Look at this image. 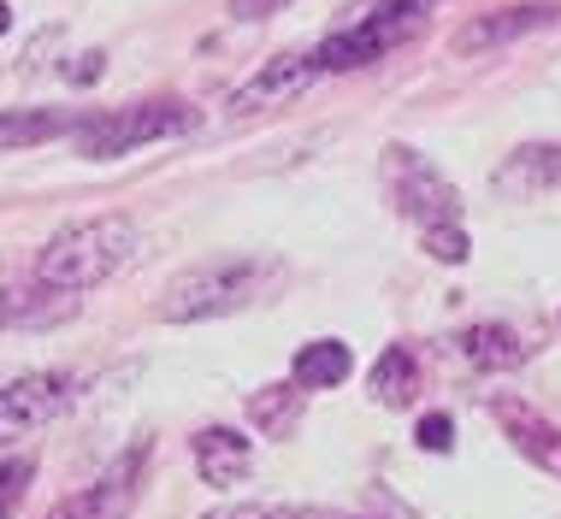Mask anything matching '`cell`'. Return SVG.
<instances>
[{"instance_id": "obj_1", "label": "cell", "mask_w": 561, "mask_h": 519, "mask_svg": "<svg viewBox=\"0 0 561 519\" xmlns=\"http://www.w3.org/2000/svg\"><path fill=\"white\" fill-rule=\"evenodd\" d=\"M136 242H142V231H136L130 212H95V219H71V224H59V231L42 242L30 278L83 296V289L107 284L113 272L125 266V260L136 254Z\"/></svg>"}, {"instance_id": "obj_2", "label": "cell", "mask_w": 561, "mask_h": 519, "mask_svg": "<svg viewBox=\"0 0 561 519\" xmlns=\"http://www.w3.org/2000/svg\"><path fill=\"white\" fill-rule=\"evenodd\" d=\"M284 278L278 260H261V254H219V260H202V266L178 272L160 296V319L165 325H202V319H225V313H242L266 296L272 284Z\"/></svg>"}, {"instance_id": "obj_3", "label": "cell", "mask_w": 561, "mask_h": 519, "mask_svg": "<svg viewBox=\"0 0 561 519\" xmlns=\"http://www.w3.org/2000/svg\"><path fill=\"white\" fill-rule=\"evenodd\" d=\"M437 0H360L355 12L343 19V30H331V36L313 48V71H360L373 66V59H385L390 48H402L408 36H414L420 24L432 19Z\"/></svg>"}, {"instance_id": "obj_4", "label": "cell", "mask_w": 561, "mask_h": 519, "mask_svg": "<svg viewBox=\"0 0 561 519\" xmlns=\"http://www.w3.org/2000/svg\"><path fill=\"white\" fill-rule=\"evenodd\" d=\"M184 130H195V106H184V101H130V106H113V113L83 118L78 154L83 160H118V154H136V148L184 136Z\"/></svg>"}, {"instance_id": "obj_5", "label": "cell", "mask_w": 561, "mask_h": 519, "mask_svg": "<svg viewBox=\"0 0 561 519\" xmlns=\"http://www.w3.org/2000/svg\"><path fill=\"white\" fill-rule=\"evenodd\" d=\"M385 172H390V195H397V207L420 224V231L461 224V195H455V183L437 172L426 154H414V148L397 142V148L385 154Z\"/></svg>"}, {"instance_id": "obj_6", "label": "cell", "mask_w": 561, "mask_h": 519, "mask_svg": "<svg viewBox=\"0 0 561 519\" xmlns=\"http://www.w3.org/2000/svg\"><path fill=\"white\" fill-rule=\"evenodd\" d=\"M71 395H78V390H71V372H30V378H12V384L0 390V442L54 425V419L71 407Z\"/></svg>"}, {"instance_id": "obj_7", "label": "cell", "mask_w": 561, "mask_h": 519, "mask_svg": "<svg viewBox=\"0 0 561 519\" xmlns=\"http://www.w3.org/2000/svg\"><path fill=\"white\" fill-rule=\"evenodd\" d=\"M142 466H148V442H136V449L118 454V461L101 472L89 491L59 501L48 519H125L130 501H136V491H142Z\"/></svg>"}, {"instance_id": "obj_8", "label": "cell", "mask_w": 561, "mask_h": 519, "mask_svg": "<svg viewBox=\"0 0 561 519\" xmlns=\"http://www.w3.org/2000/svg\"><path fill=\"white\" fill-rule=\"evenodd\" d=\"M556 19H561V0H526V7H496V12H479L473 24H461V30H455V42H449V48L461 54V59H473V54L508 48V42L533 36V30L556 24Z\"/></svg>"}, {"instance_id": "obj_9", "label": "cell", "mask_w": 561, "mask_h": 519, "mask_svg": "<svg viewBox=\"0 0 561 519\" xmlns=\"http://www.w3.org/2000/svg\"><path fill=\"white\" fill-rule=\"evenodd\" d=\"M491 414H496L503 437L526 454V461L543 466V472H556V478H561V425H550V419L538 414V407H526L520 395H496Z\"/></svg>"}, {"instance_id": "obj_10", "label": "cell", "mask_w": 561, "mask_h": 519, "mask_svg": "<svg viewBox=\"0 0 561 519\" xmlns=\"http://www.w3.org/2000/svg\"><path fill=\"white\" fill-rule=\"evenodd\" d=\"M320 71H313V59L308 54H278V59H266L261 71H254L249 83H237L231 89V113H261V106H284L290 95H301Z\"/></svg>"}, {"instance_id": "obj_11", "label": "cell", "mask_w": 561, "mask_h": 519, "mask_svg": "<svg viewBox=\"0 0 561 519\" xmlns=\"http://www.w3.org/2000/svg\"><path fill=\"white\" fill-rule=\"evenodd\" d=\"M71 313H78V296L42 278L0 289V325H12V331H48V325H66Z\"/></svg>"}, {"instance_id": "obj_12", "label": "cell", "mask_w": 561, "mask_h": 519, "mask_svg": "<svg viewBox=\"0 0 561 519\" xmlns=\"http://www.w3.org/2000/svg\"><path fill=\"white\" fill-rule=\"evenodd\" d=\"M195 472H202L214 491H237V484L249 478V437L231 431V425L195 431Z\"/></svg>"}, {"instance_id": "obj_13", "label": "cell", "mask_w": 561, "mask_h": 519, "mask_svg": "<svg viewBox=\"0 0 561 519\" xmlns=\"http://www.w3.org/2000/svg\"><path fill=\"white\" fill-rule=\"evenodd\" d=\"M496 189L503 195H550L561 189V142H526L496 165Z\"/></svg>"}, {"instance_id": "obj_14", "label": "cell", "mask_w": 561, "mask_h": 519, "mask_svg": "<svg viewBox=\"0 0 561 519\" xmlns=\"http://www.w3.org/2000/svg\"><path fill=\"white\" fill-rule=\"evenodd\" d=\"M83 118L78 113H54V106H12V113H0V148H36V142H54V136H78Z\"/></svg>"}, {"instance_id": "obj_15", "label": "cell", "mask_w": 561, "mask_h": 519, "mask_svg": "<svg viewBox=\"0 0 561 519\" xmlns=\"http://www.w3.org/2000/svg\"><path fill=\"white\" fill-rule=\"evenodd\" d=\"M455 348H461V360H473L479 372H503V366H520L526 360V343L514 337L508 325H473L455 337Z\"/></svg>"}, {"instance_id": "obj_16", "label": "cell", "mask_w": 561, "mask_h": 519, "mask_svg": "<svg viewBox=\"0 0 561 519\" xmlns=\"http://www.w3.org/2000/svg\"><path fill=\"white\" fill-rule=\"evenodd\" d=\"M348 366H355V355H348V343L337 337H320V343H308L296 355V390H337L343 378H348Z\"/></svg>"}, {"instance_id": "obj_17", "label": "cell", "mask_w": 561, "mask_h": 519, "mask_svg": "<svg viewBox=\"0 0 561 519\" xmlns=\"http://www.w3.org/2000/svg\"><path fill=\"white\" fill-rule=\"evenodd\" d=\"M414 384H420V366H414V355L397 343V348H385L378 355V366H373V395L385 407H402L408 395H414Z\"/></svg>"}, {"instance_id": "obj_18", "label": "cell", "mask_w": 561, "mask_h": 519, "mask_svg": "<svg viewBox=\"0 0 561 519\" xmlns=\"http://www.w3.org/2000/svg\"><path fill=\"white\" fill-rule=\"evenodd\" d=\"M249 419L261 425V431H290L296 419V390L290 384H266L249 395Z\"/></svg>"}, {"instance_id": "obj_19", "label": "cell", "mask_w": 561, "mask_h": 519, "mask_svg": "<svg viewBox=\"0 0 561 519\" xmlns=\"http://www.w3.org/2000/svg\"><path fill=\"white\" fill-rule=\"evenodd\" d=\"M30 478H36V461H30V454H7V461H0V519H12L24 508Z\"/></svg>"}, {"instance_id": "obj_20", "label": "cell", "mask_w": 561, "mask_h": 519, "mask_svg": "<svg viewBox=\"0 0 561 519\" xmlns=\"http://www.w3.org/2000/svg\"><path fill=\"white\" fill-rule=\"evenodd\" d=\"M467 249H473V242H467V231H461V224H444V231H426V254H432V260H444V266H461V260H467Z\"/></svg>"}, {"instance_id": "obj_21", "label": "cell", "mask_w": 561, "mask_h": 519, "mask_svg": "<svg viewBox=\"0 0 561 519\" xmlns=\"http://www.w3.org/2000/svg\"><path fill=\"white\" fill-rule=\"evenodd\" d=\"M420 449H432V454H444L449 449V442H455V425H449V414H426V419H420Z\"/></svg>"}, {"instance_id": "obj_22", "label": "cell", "mask_w": 561, "mask_h": 519, "mask_svg": "<svg viewBox=\"0 0 561 519\" xmlns=\"http://www.w3.org/2000/svg\"><path fill=\"white\" fill-rule=\"evenodd\" d=\"M284 7H296V0H231V19L237 24H261V19H272V12H284Z\"/></svg>"}, {"instance_id": "obj_23", "label": "cell", "mask_w": 561, "mask_h": 519, "mask_svg": "<svg viewBox=\"0 0 561 519\" xmlns=\"http://www.w3.org/2000/svg\"><path fill=\"white\" fill-rule=\"evenodd\" d=\"M202 519H266V508H254V501H242V508H214Z\"/></svg>"}, {"instance_id": "obj_24", "label": "cell", "mask_w": 561, "mask_h": 519, "mask_svg": "<svg viewBox=\"0 0 561 519\" xmlns=\"http://www.w3.org/2000/svg\"><path fill=\"white\" fill-rule=\"evenodd\" d=\"M101 66H107V59H101V54H83V66H71V78H78V83H89V78H95V71Z\"/></svg>"}, {"instance_id": "obj_25", "label": "cell", "mask_w": 561, "mask_h": 519, "mask_svg": "<svg viewBox=\"0 0 561 519\" xmlns=\"http://www.w3.org/2000/svg\"><path fill=\"white\" fill-rule=\"evenodd\" d=\"M7 24H12V7H7V0H0V36H7Z\"/></svg>"}]
</instances>
